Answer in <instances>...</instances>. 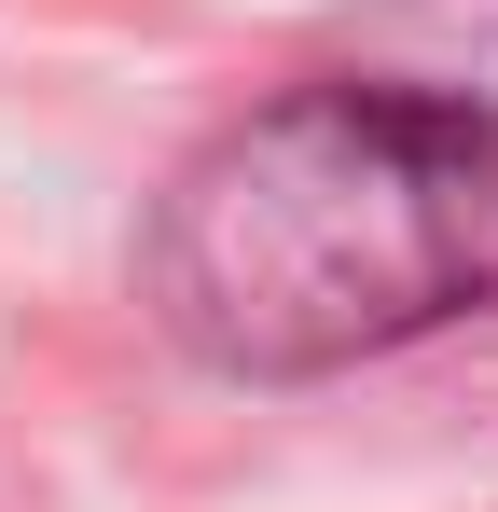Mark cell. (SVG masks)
Listing matches in <instances>:
<instances>
[{"mask_svg":"<svg viewBox=\"0 0 498 512\" xmlns=\"http://www.w3.org/2000/svg\"><path fill=\"white\" fill-rule=\"evenodd\" d=\"M166 333L222 374H332L498 291V0H374L166 180Z\"/></svg>","mask_w":498,"mask_h":512,"instance_id":"6da1fadb","label":"cell"}]
</instances>
